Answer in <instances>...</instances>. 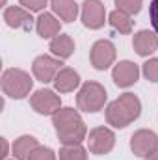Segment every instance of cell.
Returning a JSON list of instances; mask_svg holds the SVG:
<instances>
[{"label": "cell", "mask_w": 158, "mask_h": 160, "mask_svg": "<svg viewBox=\"0 0 158 160\" xmlns=\"http://www.w3.org/2000/svg\"><path fill=\"white\" fill-rule=\"evenodd\" d=\"M52 123L56 134L62 143H80L86 140V123L82 121L80 114L73 108H62L52 116Z\"/></svg>", "instance_id": "6da1fadb"}, {"label": "cell", "mask_w": 158, "mask_h": 160, "mask_svg": "<svg viewBox=\"0 0 158 160\" xmlns=\"http://www.w3.org/2000/svg\"><path fill=\"white\" fill-rule=\"evenodd\" d=\"M141 114V102L134 93H125L117 97L114 102L108 104L106 108V121L116 127V128H125L132 121H136Z\"/></svg>", "instance_id": "7a4b0ae2"}, {"label": "cell", "mask_w": 158, "mask_h": 160, "mask_svg": "<svg viewBox=\"0 0 158 160\" xmlns=\"http://www.w3.org/2000/svg\"><path fill=\"white\" fill-rule=\"evenodd\" d=\"M34 80L22 69H6L2 75V91L11 99H24L32 91Z\"/></svg>", "instance_id": "3957f363"}, {"label": "cell", "mask_w": 158, "mask_h": 160, "mask_svg": "<svg viewBox=\"0 0 158 160\" xmlns=\"http://www.w3.org/2000/svg\"><path fill=\"white\" fill-rule=\"evenodd\" d=\"M104 102H106V89L99 82H86L77 95L78 108L87 114H95V112L102 110Z\"/></svg>", "instance_id": "277c9868"}, {"label": "cell", "mask_w": 158, "mask_h": 160, "mask_svg": "<svg viewBox=\"0 0 158 160\" xmlns=\"http://www.w3.org/2000/svg\"><path fill=\"white\" fill-rule=\"evenodd\" d=\"M116 145V134L106 127H97L87 136V147L93 155H108Z\"/></svg>", "instance_id": "5b68a950"}, {"label": "cell", "mask_w": 158, "mask_h": 160, "mask_svg": "<svg viewBox=\"0 0 158 160\" xmlns=\"http://www.w3.org/2000/svg\"><path fill=\"white\" fill-rule=\"evenodd\" d=\"M62 60L60 58H52V56H47V54H43V56H37L36 60H34V63H32V71H34V77L43 82V84H47V82H54L56 78V75L60 73V69H62Z\"/></svg>", "instance_id": "8992f818"}, {"label": "cell", "mask_w": 158, "mask_h": 160, "mask_svg": "<svg viewBox=\"0 0 158 160\" xmlns=\"http://www.w3.org/2000/svg\"><path fill=\"white\" fill-rule=\"evenodd\" d=\"M130 149L136 157H141V158H147L149 155H153L158 149V136L153 130H138L132 134L130 138Z\"/></svg>", "instance_id": "52a82bcc"}, {"label": "cell", "mask_w": 158, "mask_h": 160, "mask_svg": "<svg viewBox=\"0 0 158 160\" xmlns=\"http://www.w3.org/2000/svg\"><path fill=\"white\" fill-rule=\"evenodd\" d=\"M30 104L32 108L43 114V116H54L58 110H60V95H56L52 89H37L32 97H30Z\"/></svg>", "instance_id": "ba28073f"}, {"label": "cell", "mask_w": 158, "mask_h": 160, "mask_svg": "<svg viewBox=\"0 0 158 160\" xmlns=\"http://www.w3.org/2000/svg\"><path fill=\"white\" fill-rule=\"evenodd\" d=\"M89 60H91V65L95 69H99V71L108 69L116 62V47H114V43H110V41H106V39L97 41L91 47Z\"/></svg>", "instance_id": "9c48e42d"}, {"label": "cell", "mask_w": 158, "mask_h": 160, "mask_svg": "<svg viewBox=\"0 0 158 160\" xmlns=\"http://www.w3.org/2000/svg\"><path fill=\"white\" fill-rule=\"evenodd\" d=\"M106 9L101 0H86L82 4V22L89 30H99L104 26Z\"/></svg>", "instance_id": "30bf717a"}, {"label": "cell", "mask_w": 158, "mask_h": 160, "mask_svg": "<svg viewBox=\"0 0 158 160\" xmlns=\"http://www.w3.org/2000/svg\"><path fill=\"white\" fill-rule=\"evenodd\" d=\"M4 21L9 28H22V30H32L34 26V17L26 8L19 6H9L4 9Z\"/></svg>", "instance_id": "8fae6325"}, {"label": "cell", "mask_w": 158, "mask_h": 160, "mask_svg": "<svg viewBox=\"0 0 158 160\" xmlns=\"http://www.w3.org/2000/svg\"><path fill=\"white\" fill-rule=\"evenodd\" d=\"M112 77H114V82L117 84L119 88H128V86L138 82V78H140V67L134 62H128V60L119 62L117 65L114 67Z\"/></svg>", "instance_id": "7c38bea8"}, {"label": "cell", "mask_w": 158, "mask_h": 160, "mask_svg": "<svg viewBox=\"0 0 158 160\" xmlns=\"http://www.w3.org/2000/svg\"><path fill=\"white\" fill-rule=\"evenodd\" d=\"M132 47L134 50L140 54V56H149L153 54L158 48V38L155 32H149V30H141L134 36L132 39Z\"/></svg>", "instance_id": "4fadbf2b"}, {"label": "cell", "mask_w": 158, "mask_h": 160, "mask_svg": "<svg viewBox=\"0 0 158 160\" xmlns=\"http://www.w3.org/2000/svg\"><path fill=\"white\" fill-rule=\"evenodd\" d=\"M80 84V77L78 73L71 67H62L60 73L56 75L54 78V88L60 91V93H69V91H75V88H78Z\"/></svg>", "instance_id": "5bb4252c"}, {"label": "cell", "mask_w": 158, "mask_h": 160, "mask_svg": "<svg viewBox=\"0 0 158 160\" xmlns=\"http://www.w3.org/2000/svg\"><path fill=\"white\" fill-rule=\"evenodd\" d=\"M60 28H62L60 21L50 13H41L36 21V30L43 39H50V38L60 36Z\"/></svg>", "instance_id": "9a60e30c"}, {"label": "cell", "mask_w": 158, "mask_h": 160, "mask_svg": "<svg viewBox=\"0 0 158 160\" xmlns=\"http://www.w3.org/2000/svg\"><path fill=\"white\" fill-rule=\"evenodd\" d=\"M50 6L63 22H73L78 17V4L75 0H50Z\"/></svg>", "instance_id": "2e32d148"}, {"label": "cell", "mask_w": 158, "mask_h": 160, "mask_svg": "<svg viewBox=\"0 0 158 160\" xmlns=\"http://www.w3.org/2000/svg\"><path fill=\"white\" fill-rule=\"evenodd\" d=\"M50 52L56 58L65 60V58H69L75 52V41L71 39V36H67V34H60V36L52 38V41H50Z\"/></svg>", "instance_id": "e0dca14e"}, {"label": "cell", "mask_w": 158, "mask_h": 160, "mask_svg": "<svg viewBox=\"0 0 158 160\" xmlns=\"http://www.w3.org/2000/svg\"><path fill=\"white\" fill-rule=\"evenodd\" d=\"M37 145L39 143H37V140L34 136H21L13 143V155H15L17 160H28Z\"/></svg>", "instance_id": "ac0fdd59"}, {"label": "cell", "mask_w": 158, "mask_h": 160, "mask_svg": "<svg viewBox=\"0 0 158 160\" xmlns=\"http://www.w3.org/2000/svg\"><path fill=\"white\" fill-rule=\"evenodd\" d=\"M108 21H110V24L117 30L119 34H130V32H132V21H130V15L125 13V11H121V9L112 11L110 17H108Z\"/></svg>", "instance_id": "d6986e66"}, {"label": "cell", "mask_w": 158, "mask_h": 160, "mask_svg": "<svg viewBox=\"0 0 158 160\" xmlns=\"http://www.w3.org/2000/svg\"><path fill=\"white\" fill-rule=\"evenodd\" d=\"M60 160H87V151L80 143H63L60 149Z\"/></svg>", "instance_id": "ffe728a7"}, {"label": "cell", "mask_w": 158, "mask_h": 160, "mask_svg": "<svg viewBox=\"0 0 158 160\" xmlns=\"http://www.w3.org/2000/svg\"><path fill=\"white\" fill-rule=\"evenodd\" d=\"M141 4H143V0H116L117 9L125 11V13H128V15H136V13H140Z\"/></svg>", "instance_id": "44dd1931"}, {"label": "cell", "mask_w": 158, "mask_h": 160, "mask_svg": "<svg viewBox=\"0 0 158 160\" xmlns=\"http://www.w3.org/2000/svg\"><path fill=\"white\" fill-rule=\"evenodd\" d=\"M143 75H145V78L151 80V82H158V58L147 60L143 63Z\"/></svg>", "instance_id": "7402d4cb"}, {"label": "cell", "mask_w": 158, "mask_h": 160, "mask_svg": "<svg viewBox=\"0 0 158 160\" xmlns=\"http://www.w3.org/2000/svg\"><path fill=\"white\" fill-rule=\"evenodd\" d=\"M28 160H56V155H54L52 149L43 147V145H37V147L34 149V153L30 155Z\"/></svg>", "instance_id": "603a6c76"}, {"label": "cell", "mask_w": 158, "mask_h": 160, "mask_svg": "<svg viewBox=\"0 0 158 160\" xmlns=\"http://www.w3.org/2000/svg\"><path fill=\"white\" fill-rule=\"evenodd\" d=\"M19 2H21V6H24L28 11H41V9L47 6L48 0H19Z\"/></svg>", "instance_id": "cb8c5ba5"}, {"label": "cell", "mask_w": 158, "mask_h": 160, "mask_svg": "<svg viewBox=\"0 0 158 160\" xmlns=\"http://www.w3.org/2000/svg\"><path fill=\"white\" fill-rule=\"evenodd\" d=\"M149 17H151V24L158 32V0H153L149 6Z\"/></svg>", "instance_id": "d4e9b609"}, {"label": "cell", "mask_w": 158, "mask_h": 160, "mask_svg": "<svg viewBox=\"0 0 158 160\" xmlns=\"http://www.w3.org/2000/svg\"><path fill=\"white\" fill-rule=\"evenodd\" d=\"M6 155H7V142H6V138H2V158H6Z\"/></svg>", "instance_id": "484cf974"}, {"label": "cell", "mask_w": 158, "mask_h": 160, "mask_svg": "<svg viewBox=\"0 0 158 160\" xmlns=\"http://www.w3.org/2000/svg\"><path fill=\"white\" fill-rule=\"evenodd\" d=\"M147 160H158V149L153 153V155H149V157H147Z\"/></svg>", "instance_id": "4316f807"}]
</instances>
